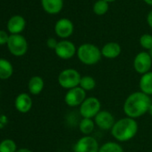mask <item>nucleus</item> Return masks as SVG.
Segmentation results:
<instances>
[{
    "instance_id": "obj_1",
    "label": "nucleus",
    "mask_w": 152,
    "mask_h": 152,
    "mask_svg": "<svg viewBox=\"0 0 152 152\" xmlns=\"http://www.w3.org/2000/svg\"><path fill=\"white\" fill-rule=\"evenodd\" d=\"M151 104L150 95L142 92H135L126 98L124 103V111L127 117L135 119L146 114Z\"/></svg>"
},
{
    "instance_id": "obj_2",
    "label": "nucleus",
    "mask_w": 152,
    "mask_h": 152,
    "mask_svg": "<svg viewBox=\"0 0 152 152\" xmlns=\"http://www.w3.org/2000/svg\"><path fill=\"white\" fill-rule=\"evenodd\" d=\"M138 124L134 118H124L116 121L111 129L112 136L118 142H128L138 133Z\"/></svg>"
},
{
    "instance_id": "obj_3",
    "label": "nucleus",
    "mask_w": 152,
    "mask_h": 152,
    "mask_svg": "<svg viewBox=\"0 0 152 152\" xmlns=\"http://www.w3.org/2000/svg\"><path fill=\"white\" fill-rule=\"evenodd\" d=\"M76 55L79 61L88 66L97 64L102 57L101 49L96 45L90 43H84L77 48Z\"/></svg>"
},
{
    "instance_id": "obj_4",
    "label": "nucleus",
    "mask_w": 152,
    "mask_h": 152,
    "mask_svg": "<svg viewBox=\"0 0 152 152\" xmlns=\"http://www.w3.org/2000/svg\"><path fill=\"white\" fill-rule=\"evenodd\" d=\"M82 76L80 72L74 69H65L58 75V84L65 89H72L80 86Z\"/></svg>"
},
{
    "instance_id": "obj_5",
    "label": "nucleus",
    "mask_w": 152,
    "mask_h": 152,
    "mask_svg": "<svg viewBox=\"0 0 152 152\" xmlns=\"http://www.w3.org/2000/svg\"><path fill=\"white\" fill-rule=\"evenodd\" d=\"M6 45L9 52L16 57L23 56L28 51V42L21 34L10 35Z\"/></svg>"
},
{
    "instance_id": "obj_6",
    "label": "nucleus",
    "mask_w": 152,
    "mask_h": 152,
    "mask_svg": "<svg viewBox=\"0 0 152 152\" xmlns=\"http://www.w3.org/2000/svg\"><path fill=\"white\" fill-rule=\"evenodd\" d=\"M101 103L96 97H88L80 106V114L82 118H93L101 110Z\"/></svg>"
},
{
    "instance_id": "obj_7",
    "label": "nucleus",
    "mask_w": 152,
    "mask_h": 152,
    "mask_svg": "<svg viewBox=\"0 0 152 152\" xmlns=\"http://www.w3.org/2000/svg\"><path fill=\"white\" fill-rule=\"evenodd\" d=\"M54 51L58 58L62 60H70L76 54L77 47L72 41L68 39H62L58 41V44Z\"/></svg>"
},
{
    "instance_id": "obj_8",
    "label": "nucleus",
    "mask_w": 152,
    "mask_h": 152,
    "mask_svg": "<svg viewBox=\"0 0 152 152\" xmlns=\"http://www.w3.org/2000/svg\"><path fill=\"white\" fill-rule=\"evenodd\" d=\"M152 67V59L149 52H140L136 54L133 60V68L134 70L143 75L151 71Z\"/></svg>"
},
{
    "instance_id": "obj_9",
    "label": "nucleus",
    "mask_w": 152,
    "mask_h": 152,
    "mask_svg": "<svg viewBox=\"0 0 152 152\" xmlns=\"http://www.w3.org/2000/svg\"><path fill=\"white\" fill-rule=\"evenodd\" d=\"M54 30L56 35L61 39L69 38L74 31V25L73 21L68 18H61L59 19L54 27Z\"/></svg>"
},
{
    "instance_id": "obj_10",
    "label": "nucleus",
    "mask_w": 152,
    "mask_h": 152,
    "mask_svg": "<svg viewBox=\"0 0 152 152\" xmlns=\"http://www.w3.org/2000/svg\"><path fill=\"white\" fill-rule=\"evenodd\" d=\"M99 145L98 141L90 135L79 139L73 146L74 152H99Z\"/></svg>"
},
{
    "instance_id": "obj_11",
    "label": "nucleus",
    "mask_w": 152,
    "mask_h": 152,
    "mask_svg": "<svg viewBox=\"0 0 152 152\" xmlns=\"http://www.w3.org/2000/svg\"><path fill=\"white\" fill-rule=\"evenodd\" d=\"M86 99V91L82 87L77 86L72 89H69L65 96V102L69 107H78L84 102Z\"/></svg>"
},
{
    "instance_id": "obj_12",
    "label": "nucleus",
    "mask_w": 152,
    "mask_h": 152,
    "mask_svg": "<svg viewBox=\"0 0 152 152\" xmlns=\"http://www.w3.org/2000/svg\"><path fill=\"white\" fill-rule=\"evenodd\" d=\"M94 121L102 130H111L116 123L114 116L108 110H100L94 118Z\"/></svg>"
},
{
    "instance_id": "obj_13",
    "label": "nucleus",
    "mask_w": 152,
    "mask_h": 152,
    "mask_svg": "<svg viewBox=\"0 0 152 152\" xmlns=\"http://www.w3.org/2000/svg\"><path fill=\"white\" fill-rule=\"evenodd\" d=\"M14 107L16 110L21 113H28L32 108L31 97L26 93L18 94L14 100Z\"/></svg>"
},
{
    "instance_id": "obj_14",
    "label": "nucleus",
    "mask_w": 152,
    "mask_h": 152,
    "mask_svg": "<svg viewBox=\"0 0 152 152\" xmlns=\"http://www.w3.org/2000/svg\"><path fill=\"white\" fill-rule=\"evenodd\" d=\"M26 27V20L22 15H13L7 21V29L10 34H21Z\"/></svg>"
},
{
    "instance_id": "obj_15",
    "label": "nucleus",
    "mask_w": 152,
    "mask_h": 152,
    "mask_svg": "<svg viewBox=\"0 0 152 152\" xmlns=\"http://www.w3.org/2000/svg\"><path fill=\"white\" fill-rule=\"evenodd\" d=\"M122 53L121 45L116 42H108L101 48L102 56L107 59H116Z\"/></svg>"
},
{
    "instance_id": "obj_16",
    "label": "nucleus",
    "mask_w": 152,
    "mask_h": 152,
    "mask_svg": "<svg viewBox=\"0 0 152 152\" xmlns=\"http://www.w3.org/2000/svg\"><path fill=\"white\" fill-rule=\"evenodd\" d=\"M43 10L51 15L58 14L64 8V0H40Z\"/></svg>"
},
{
    "instance_id": "obj_17",
    "label": "nucleus",
    "mask_w": 152,
    "mask_h": 152,
    "mask_svg": "<svg viewBox=\"0 0 152 152\" xmlns=\"http://www.w3.org/2000/svg\"><path fill=\"white\" fill-rule=\"evenodd\" d=\"M44 86L45 84L43 78L39 76H34L29 80L28 89L32 95H38L43 91Z\"/></svg>"
},
{
    "instance_id": "obj_18",
    "label": "nucleus",
    "mask_w": 152,
    "mask_h": 152,
    "mask_svg": "<svg viewBox=\"0 0 152 152\" xmlns=\"http://www.w3.org/2000/svg\"><path fill=\"white\" fill-rule=\"evenodd\" d=\"M139 86L141 92L148 95H152V71L142 75Z\"/></svg>"
},
{
    "instance_id": "obj_19",
    "label": "nucleus",
    "mask_w": 152,
    "mask_h": 152,
    "mask_svg": "<svg viewBox=\"0 0 152 152\" xmlns=\"http://www.w3.org/2000/svg\"><path fill=\"white\" fill-rule=\"evenodd\" d=\"M13 73V67L12 63L3 58H0V79L5 80L12 77Z\"/></svg>"
},
{
    "instance_id": "obj_20",
    "label": "nucleus",
    "mask_w": 152,
    "mask_h": 152,
    "mask_svg": "<svg viewBox=\"0 0 152 152\" xmlns=\"http://www.w3.org/2000/svg\"><path fill=\"white\" fill-rule=\"evenodd\" d=\"M95 125V121H93L92 118H82L79 124V128L83 134L90 135L94 131Z\"/></svg>"
},
{
    "instance_id": "obj_21",
    "label": "nucleus",
    "mask_w": 152,
    "mask_h": 152,
    "mask_svg": "<svg viewBox=\"0 0 152 152\" xmlns=\"http://www.w3.org/2000/svg\"><path fill=\"white\" fill-rule=\"evenodd\" d=\"M93 12L98 16L105 15L109 10V3L105 0H97L92 6Z\"/></svg>"
},
{
    "instance_id": "obj_22",
    "label": "nucleus",
    "mask_w": 152,
    "mask_h": 152,
    "mask_svg": "<svg viewBox=\"0 0 152 152\" xmlns=\"http://www.w3.org/2000/svg\"><path fill=\"white\" fill-rule=\"evenodd\" d=\"M79 86L82 87L86 92L91 91L96 86V81H95L94 77H90V76H83L81 78V82H80Z\"/></svg>"
},
{
    "instance_id": "obj_23",
    "label": "nucleus",
    "mask_w": 152,
    "mask_h": 152,
    "mask_svg": "<svg viewBox=\"0 0 152 152\" xmlns=\"http://www.w3.org/2000/svg\"><path fill=\"white\" fill-rule=\"evenodd\" d=\"M99 152H124V149L121 145L114 142H108L104 143L100 148Z\"/></svg>"
},
{
    "instance_id": "obj_24",
    "label": "nucleus",
    "mask_w": 152,
    "mask_h": 152,
    "mask_svg": "<svg viewBox=\"0 0 152 152\" xmlns=\"http://www.w3.org/2000/svg\"><path fill=\"white\" fill-rule=\"evenodd\" d=\"M17 145L11 139H4L0 142V152H16Z\"/></svg>"
},
{
    "instance_id": "obj_25",
    "label": "nucleus",
    "mask_w": 152,
    "mask_h": 152,
    "mask_svg": "<svg viewBox=\"0 0 152 152\" xmlns=\"http://www.w3.org/2000/svg\"><path fill=\"white\" fill-rule=\"evenodd\" d=\"M139 42H140L141 46L143 49L148 50V51L152 49V35H151V34L146 33V34L142 35Z\"/></svg>"
},
{
    "instance_id": "obj_26",
    "label": "nucleus",
    "mask_w": 152,
    "mask_h": 152,
    "mask_svg": "<svg viewBox=\"0 0 152 152\" xmlns=\"http://www.w3.org/2000/svg\"><path fill=\"white\" fill-rule=\"evenodd\" d=\"M10 35H8L4 30L0 29V45H6L8 42Z\"/></svg>"
},
{
    "instance_id": "obj_27",
    "label": "nucleus",
    "mask_w": 152,
    "mask_h": 152,
    "mask_svg": "<svg viewBox=\"0 0 152 152\" xmlns=\"http://www.w3.org/2000/svg\"><path fill=\"white\" fill-rule=\"evenodd\" d=\"M57 44H58V41L55 37H49L47 40V47L49 49L55 50L56 47V45H57Z\"/></svg>"
},
{
    "instance_id": "obj_28",
    "label": "nucleus",
    "mask_w": 152,
    "mask_h": 152,
    "mask_svg": "<svg viewBox=\"0 0 152 152\" xmlns=\"http://www.w3.org/2000/svg\"><path fill=\"white\" fill-rule=\"evenodd\" d=\"M8 124V118L5 115H0V130L4 129Z\"/></svg>"
},
{
    "instance_id": "obj_29",
    "label": "nucleus",
    "mask_w": 152,
    "mask_h": 152,
    "mask_svg": "<svg viewBox=\"0 0 152 152\" xmlns=\"http://www.w3.org/2000/svg\"><path fill=\"white\" fill-rule=\"evenodd\" d=\"M147 23L150 26V28L152 29V10L149 12V13L147 15Z\"/></svg>"
},
{
    "instance_id": "obj_30",
    "label": "nucleus",
    "mask_w": 152,
    "mask_h": 152,
    "mask_svg": "<svg viewBox=\"0 0 152 152\" xmlns=\"http://www.w3.org/2000/svg\"><path fill=\"white\" fill-rule=\"evenodd\" d=\"M16 152H32L30 150H29V149H26V148H22V149H19V150H17Z\"/></svg>"
},
{
    "instance_id": "obj_31",
    "label": "nucleus",
    "mask_w": 152,
    "mask_h": 152,
    "mask_svg": "<svg viewBox=\"0 0 152 152\" xmlns=\"http://www.w3.org/2000/svg\"><path fill=\"white\" fill-rule=\"evenodd\" d=\"M146 4L150 5V6H152V0H142Z\"/></svg>"
},
{
    "instance_id": "obj_32",
    "label": "nucleus",
    "mask_w": 152,
    "mask_h": 152,
    "mask_svg": "<svg viewBox=\"0 0 152 152\" xmlns=\"http://www.w3.org/2000/svg\"><path fill=\"white\" fill-rule=\"evenodd\" d=\"M148 112H149V113H150V114L152 116V104L151 105V107H150V109H149V111H148Z\"/></svg>"
},
{
    "instance_id": "obj_33",
    "label": "nucleus",
    "mask_w": 152,
    "mask_h": 152,
    "mask_svg": "<svg viewBox=\"0 0 152 152\" xmlns=\"http://www.w3.org/2000/svg\"><path fill=\"white\" fill-rule=\"evenodd\" d=\"M105 1H107L108 3H113V2H115V1H116V0H105Z\"/></svg>"
},
{
    "instance_id": "obj_34",
    "label": "nucleus",
    "mask_w": 152,
    "mask_h": 152,
    "mask_svg": "<svg viewBox=\"0 0 152 152\" xmlns=\"http://www.w3.org/2000/svg\"><path fill=\"white\" fill-rule=\"evenodd\" d=\"M149 53H150V54H151V59H152V49L149 51Z\"/></svg>"
},
{
    "instance_id": "obj_35",
    "label": "nucleus",
    "mask_w": 152,
    "mask_h": 152,
    "mask_svg": "<svg viewBox=\"0 0 152 152\" xmlns=\"http://www.w3.org/2000/svg\"><path fill=\"white\" fill-rule=\"evenodd\" d=\"M0 94H1V91H0Z\"/></svg>"
}]
</instances>
